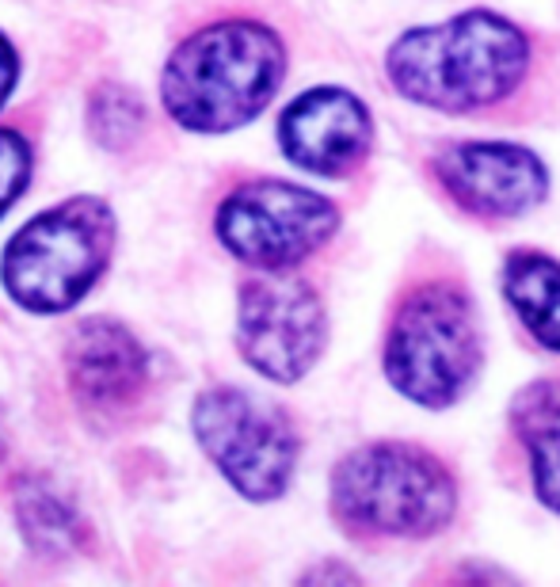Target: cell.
<instances>
[{
	"label": "cell",
	"instance_id": "6da1fadb",
	"mask_svg": "<svg viewBox=\"0 0 560 587\" xmlns=\"http://www.w3.org/2000/svg\"><path fill=\"white\" fill-rule=\"evenodd\" d=\"M526 38L492 12H465L393 42L389 80L397 92L439 111H472L503 100L526 73Z\"/></svg>",
	"mask_w": 560,
	"mask_h": 587
},
{
	"label": "cell",
	"instance_id": "7a4b0ae2",
	"mask_svg": "<svg viewBox=\"0 0 560 587\" xmlns=\"http://www.w3.org/2000/svg\"><path fill=\"white\" fill-rule=\"evenodd\" d=\"M283 80V42L260 24H218L171 54L164 107L180 126L222 134L255 119Z\"/></svg>",
	"mask_w": 560,
	"mask_h": 587
},
{
	"label": "cell",
	"instance_id": "3957f363",
	"mask_svg": "<svg viewBox=\"0 0 560 587\" xmlns=\"http://www.w3.org/2000/svg\"><path fill=\"white\" fill-rule=\"evenodd\" d=\"M454 481L430 454L374 443L347 454L332 477V508L358 534H435L454 515Z\"/></svg>",
	"mask_w": 560,
	"mask_h": 587
},
{
	"label": "cell",
	"instance_id": "277c9868",
	"mask_svg": "<svg viewBox=\"0 0 560 587\" xmlns=\"http://www.w3.org/2000/svg\"><path fill=\"white\" fill-rule=\"evenodd\" d=\"M115 241V217L99 199H73L24 225L5 252V287L35 313H61L92 290Z\"/></svg>",
	"mask_w": 560,
	"mask_h": 587
},
{
	"label": "cell",
	"instance_id": "5b68a950",
	"mask_svg": "<svg viewBox=\"0 0 560 587\" xmlns=\"http://www.w3.org/2000/svg\"><path fill=\"white\" fill-rule=\"evenodd\" d=\"M481 362L472 306L458 287H423L404 301L385 340V374L416 404L442 408L461 397Z\"/></svg>",
	"mask_w": 560,
	"mask_h": 587
},
{
	"label": "cell",
	"instance_id": "8992f818",
	"mask_svg": "<svg viewBox=\"0 0 560 587\" xmlns=\"http://www.w3.org/2000/svg\"><path fill=\"white\" fill-rule=\"evenodd\" d=\"M195 435L248 499H275L290 485L297 435L275 404L241 389H210L195 404Z\"/></svg>",
	"mask_w": 560,
	"mask_h": 587
},
{
	"label": "cell",
	"instance_id": "52a82bcc",
	"mask_svg": "<svg viewBox=\"0 0 560 587\" xmlns=\"http://www.w3.org/2000/svg\"><path fill=\"white\" fill-rule=\"evenodd\" d=\"M336 222L339 217L328 199L294 183L264 180L233 191L222 203L218 236L233 256L278 271L316 252L332 236Z\"/></svg>",
	"mask_w": 560,
	"mask_h": 587
},
{
	"label": "cell",
	"instance_id": "ba28073f",
	"mask_svg": "<svg viewBox=\"0 0 560 587\" xmlns=\"http://www.w3.org/2000/svg\"><path fill=\"white\" fill-rule=\"evenodd\" d=\"M236 340L260 374L297 382L325 347L320 298L301 278H252L241 290Z\"/></svg>",
	"mask_w": 560,
	"mask_h": 587
},
{
	"label": "cell",
	"instance_id": "9c48e42d",
	"mask_svg": "<svg viewBox=\"0 0 560 587\" xmlns=\"http://www.w3.org/2000/svg\"><path fill=\"white\" fill-rule=\"evenodd\" d=\"M439 180L454 199L484 217H511L545 199V168L534 153L503 142L450 145L435 161Z\"/></svg>",
	"mask_w": 560,
	"mask_h": 587
},
{
	"label": "cell",
	"instance_id": "30bf717a",
	"mask_svg": "<svg viewBox=\"0 0 560 587\" xmlns=\"http://www.w3.org/2000/svg\"><path fill=\"white\" fill-rule=\"evenodd\" d=\"M286 157L316 176H343L370 149V115L339 89H316L297 96L278 122Z\"/></svg>",
	"mask_w": 560,
	"mask_h": 587
},
{
	"label": "cell",
	"instance_id": "8fae6325",
	"mask_svg": "<svg viewBox=\"0 0 560 587\" xmlns=\"http://www.w3.org/2000/svg\"><path fill=\"white\" fill-rule=\"evenodd\" d=\"M66 366L77 397L96 408H122L145 385L141 343L115 320H84L66 347Z\"/></svg>",
	"mask_w": 560,
	"mask_h": 587
},
{
	"label": "cell",
	"instance_id": "7c38bea8",
	"mask_svg": "<svg viewBox=\"0 0 560 587\" xmlns=\"http://www.w3.org/2000/svg\"><path fill=\"white\" fill-rule=\"evenodd\" d=\"M511 420L530 450L534 488L542 504L560 511V382H534L511 404Z\"/></svg>",
	"mask_w": 560,
	"mask_h": 587
},
{
	"label": "cell",
	"instance_id": "4fadbf2b",
	"mask_svg": "<svg viewBox=\"0 0 560 587\" xmlns=\"http://www.w3.org/2000/svg\"><path fill=\"white\" fill-rule=\"evenodd\" d=\"M503 294L526 329L549 351H560V264L556 259L530 248L511 252L503 264Z\"/></svg>",
	"mask_w": 560,
	"mask_h": 587
},
{
	"label": "cell",
	"instance_id": "5bb4252c",
	"mask_svg": "<svg viewBox=\"0 0 560 587\" xmlns=\"http://www.w3.org/2000/svg\"><path fill=\"white\" fill-rule=\"evenodd\" d=\"M16 515L31 550L42 557H66L80 541V519L73 504L47 481H24L16 488Z\"/></svg>",
	"mask_w": 560,
	"mask_h": 587
},
{
	"label": "cell",
	"instance_id": "9a60e30c",
	"mask_svg": "<svg viewBox=\"0 0 560 587\" xmlns=\"http://www.w3.org/2000/svg\"><path fill=\"white\" fill-rule=\"evenodd\" d=\"M92 126L103 145H126L141 130V103L126 89H99L92 100Z\"/></svg>",
	"mask_w": 560,
	"mask_h": 587
},
{
	"label": "cell",
	"instance_id": "2e32d148",
	"mask_svg": "<svg viewBox=\"0 0 560 587\" xmlns=\"http://www.w3.org/2000/svg\"><path fill=\"white\" fill-rule=\"evenodd\" d=\"M31 176V149L16 130H0V214H5Z\"/></svg>",
	"mask_w": 560,
	"mask_h": 587
},
{
	"label": "cell",
	"instance_id": "e0dca14e",
	"mask_svg": "<svg viewBox=\"0 0 560 587\" xmlns=\"http://www.w3.org/2000/svg\"><path fill=\"white\" fill-rule=\"evenodd\" d=\"M12 84H16V54H12L8 42L0 38V107H5Z\"/></svg>",
	"mask_w": 560,
	"mask_h": 587
},
{
	"label": "cell",
	"instance_id": "ac0fdd59",
	"mask_svg": "<svg viewBox=\"0 0 560 587\" xmlns=\"http://www.w3.org/2000/svg\"><path fill=\"white\" fill-rule=\"evenodd\" d=\"M306 580H355L351 572H339V569H320V572H309Z\"/></svg>",
	"mask_w": 560,
	"mask_h": 587
}]
</instances>
